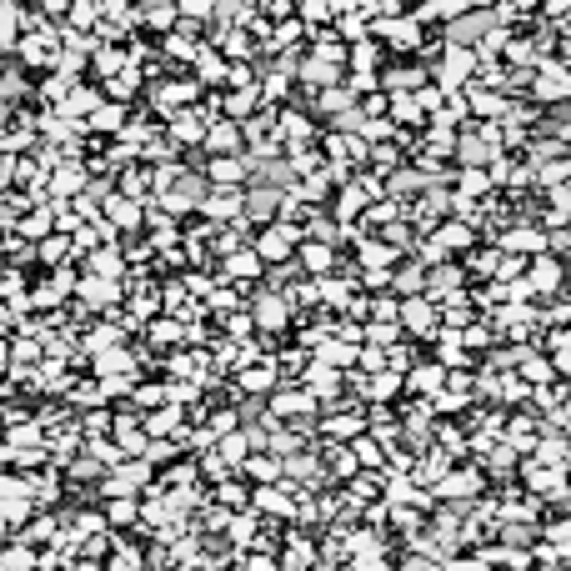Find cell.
I'll list each match as a JSON object with an SVG mask.
<instances>
[{"instance_id":"cell-3","label":"cell","mask_w":571,"mask_h":571,"mask_svg":"<svg viewBox=\"0 0 571 571\" xmlns=\"http://www.w3.org/2000/svg\"><path fill=\"white\" fill-rule=\"evenodd\" d=\"M231 271H236V276H256V261H251V256H236Z\"/></svg>"},{"instance_id":"cell-6","label":"cell","mask_w":571,"mask_h":571,"mask_svg":"<svg viewBox=\"0 0 571 571\" xmlns=\"http://www.w3.org/2000/svg\"><path fill=\"white\" fill-rule=\"evenodd\" d=\"M211 6V0H186V11H206Z\"/></svg>"},{"instance_id":"cell-5","label":"cell","mask_w":571,"mask_h":571,"mask_svg":"<svg viewBox=\"0 0 571 571\" xmlns=\"http://www.w3.org/2000/svg\"><path fill=\"white\" fill-rule=\"evenodd\" d=\"M211 146H236V131H225V126H220V131L211 136Z\"/></svg>"},{"instance_id":"cell-4","label":"cell","mask_w":571,"mask_h":571,"mask_svg":"<svg viewBox=\"0 0 571 571\" xmlns=\"http://www.w3.org/2000/svg\"><path fill=\"white\" fill-rule=\"evenodd\" d=\"M326 261H331V256H326V251H321V246H311V251H306V266H316V271H321V266H326Z\"/></svg>"},{"instance_id":"cell-1","label":"cell","mask_w":571,"mask_h":571,"mask_svg":"<svg viewBox=\"0 0 571 571\" xmlns=\"http://www.w3.org/2000/svg\"><path fill=\"white\" fill-rule=\"evenodd\" d=\"M296 231H291V225H281V231H271V236H261V251L266 256H286V241H291Z\"/></svg>"},{"instance_id":"cell-2","label":"cell","mask_w":571,"mask_h":571,"mask_svg":"<svg viewBox=\"0 0 571 571\" xmlns=\"http://www.w3.org/2000/svg\"><path fill=\"white\" fill-rule=\"evenodd\" d=\"M261 321H266V326H281V321H286V306L266 296V301H261Z\"/></svg>"}]
</instances>
